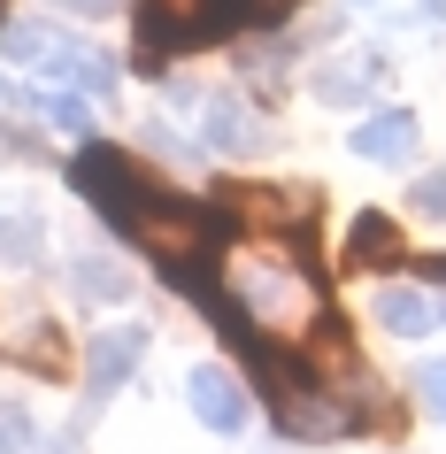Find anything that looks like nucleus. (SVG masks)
Returning <instances> with one entry per match:
<instances>
[{
	"instance_id": "nucleus-1",
	"label": "nucleus",
	"mask_w": 446,
	"mask_h": 454,
	"mask_svg": "<svg viewBox=\"0 0 446 454\" xmlns=\"http://www.w3.org/2000/svg\"><path fill=\"white\" fill-rule=\"evenodd\" d=\"M70 185L108 215V231H123L131 247H146V254L162 262V278H185V270L215 262L223 239H231V223L215 208H192L185 192H169L162 177H146L123 146H77Z\"/></svg>"
},
{
	"instance_id": "nucleus-2",
	"label": "nucleus",
	"mask_w": 446,
	"mask_h": 454,
	"mask_svg": "<svg viewBox=\"0 0 446 454\" xmlns=\"http://www.w3.org/2000/svg\"><path fill=\"white\" fill-rule=\"evenodd\" d=\"M131 24H139L146 54H200L215 39L246 31V8L239 0H131Z\"/></svg>"
},
{
	"instance_id": "nucleus-3",
	"label": "nucleus",
	"mask_w": 446,
	"mask_h": 454,
	"mask_svg": "<svg viewBox=\"0 0 446 454\" xmlns=\"http://www.w3.org/2000/svg\"><path fill=\"white\" fill-rule=\"evenodd\" d=\"M208 208L223 215L231 231H262V239L301 247L308 223H316V192H308V185H246V177H223Z\"/></svg>"
},
{
	"instance_id": "nucleus-4",
	"label": "nucleus",
	"mask_w": 446,
	"mask_h": 454,
	"mask_svg": "<svg viewBox=\"0 0 446 454\" xmlns=\"http://www.w3.org/2000/svg\"><path fill=\"white\" fill-rule=\"evenodd\" d=\"M185 401H192V416H200L208 431H246V416H254L246 385H239L223 362H192L185 370Z\"/></svg>"
},
{
	"instance_id": "nucleus-5",
	"label": "nucleus",
	"mask_w": 446,
	"mask_h": 454,
	"mask_svg": "<svg viewBox=\"0 0 446 454\" xmlns=\"http://www.w3.org/2000/svg\"><path fill=\"white\" fill-rule=\"evenodd\" d=\"M139 362H146V332L139 324H108V332L93 339V355H85V385H93V393H116Z\"/></svg>"
},
{
	"instance_id": "nucleus-6",
	"label": "nucleus",
	"mask_w": 446,
	"mask_h": 454,
	"mask_svg": "<svg viewBox=\"0 0 446 454\" xmlns=\"http://www.w3.org/2000/svg\"><path fill=\"white\" fill-rule=\"evenodd\" d=\"M347 262H354V270H393V262H408L400 223H393V215H377V208H362V215H354V239H347Z\"/></svg>"
},
{
	"instance_id": "nucleus-7",
	"label": "nucleus",
	"mask_w": 446,
	"mask_h": 454,
	"mask_svg": "<svg viewBox=\"0 0 446 454\" xmlns=\"http://www.w3.org/2000/svg\"><path fill=\"white\" fill-rule=\"evenodd\" d=\"M354 154H362V162H408V154H416V116H408V108H385V116L354 123Z\"/></svg>"
},
{
	"instance_id": "nucleus-8",
	"label": "nucleus",
	"mask_w": 446,
	"mask_h": 454,
	"mask_svg": "<svg viewBox=\"0 0 446 454\" xmlns=\"http://www.w3.org/2000/svg\"><path fill=\"white\" fill-rule=\"evenodd\" d=\"M200 139L223 146V154H246L254 146V116L239 93H200Z\"/></svg>"
},
{
	"instance_id": "nucleus-9",
	"label": "nucleus",
	"mask_w": 446,
	"mask_h": 454,
	"mask_svg": "<svg viewBox=\"0 0 446 454\" xmlns=\"http://www.w3.org/2000/svg\"><path fill=\"white\" fill-rule=\"evenodd\" d=\"M377 85H385V62L377 54H347V62H324L316 70V100H339V108L347 100H370Z\"/></svg>"
},
{
	"instance_id": "nucleus-10",
	"label": "nucleus",
	"mask_w": 446,
	"mask_h": 454,
	"mask_svg": "<svg viewBox=\"0 0 446 454\" xmlns=\"http://www.w3.org/2000/svg\"><path fill=\"white\" fill-rule=\"evenodd\" d=\"M377 324H385V332H400V339H423L431 324H439V309H431L416 286H385V293H377Z\"/></svg>"
},
{
	"instance_id": "nucleus-11",
	"label": "nucleus",
	"mask_w": 446,
	"mask_h": 454,
	"mask_svg": "<svg viewBox=\"0 0 446 454\" xmlns=\"http://www.w3.org/2000/svg\"><path fill=\"white\" fill-rule=\"evenodd\" d=\"M70 286H77V301H123L131 270L108 262V254H70Z\"/></svg>"
},
{
	"instance_id": "nucleus-12",
	"label": "nucleus",
	"mask_w": 446,
	"mask_h": 454,
	"mask_svg": "<svg viewBox=\"0 0 446 454\" xmlns=\"http://www.w3.org/2000/svg\"><path fill=\"white\" fill-rule=\"evenodd\" d=\"M39 247H47V231H39V215L31 208H0V262H31V254H39Z\"/></svg>"
},
{
	"instance_id": "nucleus-13",
	"label": "nucleus",
	"mask_w": 446,
	"mask_h": 454,
	"mask_svg": "<svg viewBox=\"0 0 446 454\" xmlns=\"http://www.w3.org/2000/svg\"><path fill=\"white\" fill-rule=\"evenodd\" d=\"M39 116L54 123V131H85V93H70V85H47V93H39Z\"/></svg>"
},
{
	"instance_id": "nucleus-14",
	"label": "nucleus",
	"mask_w": 446,
	"mask_h": 454,
	"mask_svg": "<svg viewBox=\"0 0 446 454\" xmlns=\"http://www.w3.org/2000/svg\"><path fill=\"white\" fill-rule=\"evenodd\" d=\"M39 447V424H31V408L0 401V454H31Z\"/></svg>"
},
{
	"instance_id": "nucleus-15",
	"label": "nucleus",
	"mask_w": 446,
	"mask_h": 454,
	"mask_svg": "<svg viewBox=\"0 0 446 454\" xmlns=\"http://www.w3.org/2000/svg\"><path fill=\"white\" fill-rule=\"evenodd\" d=\"M416 393L431 401V416L446 424V362H423V370H416Z\"/></svg>"
},
{
	"instance_id": "nucleus-16",
	"label": "nucleus",
	"mask_w": 446,
	"mask_h": 454,
	"mask_svg": "<svg viewBox=\"0 0 446 454\" xmlns=\"http://www.w3.org/2000/svg\"><path fill=\"white\" fill-rule=\"evenodd\" d=\"M416 208L446 223V169H439V177H416Z\"/></svg>"
},
{
	"instance_id": "nucleus-17",
	"label": "nucleus",
	"mask_w": 446,
	"mask_h": 454,
	"mask_svg": "<svg viewBox=\"0 0 446 454\" xmlns=\"http://www.w3.org/2000/svg\"><path fill=\"white\" fill-rule=\"evenodd\" d=\"M54 8H70V16H116L123 0H54Z\"/></svg>"
},
{
	"instance_id": "nucleus-18",
	"label": "nucleus",
	"mask_w": 446,
	"mask_h": 454,
	"mask_svg": "<svg viewBox=\"0 0 446 454\" xmlns=\"http://www.w3.org/2000/svg\"><path fill=\"white\" fill-rule=\"evenodd\" d=\"M8 24H16V16H8V0H0V31H8Z\"/></svg>"
},
{
	"instance_id": "nucleus-19",
	"label": "nucleus",
	"mask_w": 446,
	"mask_h": 454,
	"mask_svg": "<svg viewBox=\"0 0 446 454\" xmlns=\"http://www.w3.org/2000/svg\"><path fill=\"white\" fill-rule=\"evenodd\" d=\"M431 16H446V0H431Z\"/></svg>"
}]
</instances>
